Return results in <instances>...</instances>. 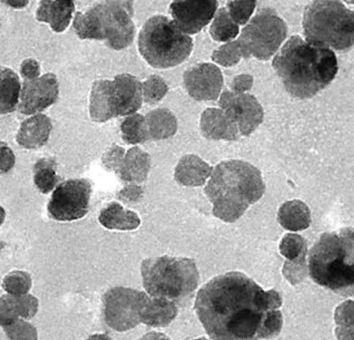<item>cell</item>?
I'll use <instances>...</instances> for the list:
<instances>
[{"label": "cell", "instance_id": "6da1fadb", "mask_svg": "<svg viewBox=\"0 0 354 340\" xmlns=\"http://www.w3.org/2000/svg\"><path fill=\"white\" fill-rule=\"evenodd\" d=\"M281 304L276 290L265 291L243 273L230 272L199 290L194 309L213 340H260L280 332Z\"/></svg>", "mask_w": 354, "mask_h": 340}, {"label": "cell", "instance_id": "7a4b0ae2", "mask_svg": "<svg viewBox=\"0 0 354 340\" xmlns=\"http://www.w3.org/2000/svg\"><path fill=\"white\" fill-rule=\"evenodd\" d=\"M272 66L286 91L301 99L312 97L334 79L338 69L328 47L292 36L276 55Z\"/></svg>", "mask_w": 354, "mask_h": 340}, {"label": "cell", "instance_id": "3957f363", "mask_svg": "<svg viewBox=\"0 0 354 340\" xmlns=\"http://www.w3.org/2000/svg\"><path fill=\"white\" fill-rule=\"evenodd\" d=\"M261 171L248 162L223 161L213 169L204 189L214 215L227 223L237 220L265 191Z\"/></svg>", "mask_w": 354, "mask_h": 340}, {"label": "cell", "instance_id": "277c9868", "mask_svg": "<svg viewBox=\"0 0 354 340\" xmlns=\"http://www.w3.org/2000/svg\"><path fill=\"white\" fill-rule=\"evenodd\" d=\"M308 269L317 284L342 296L354 295V229L323 234L310 250Z\"/></svg>", "mask_w": 354, "mask_h": 340}, {"label": "cell", "instance_id": "5b68a950", "mask_svg": "<svg viewBox=\"0 0 354 340\" xmlns=\"http://www.w3.org/2000/svg\"><path fill=\"white\" fill-rule=\"evenodd\" d=\"M132 3L106 1L76 12L73 23L76 34L82 39H105L115 50L129 46L135 35Z\"/></svg>", "mask_w": 354, "mask_h": 340}, {"label": "cell", "instance_id": "8992f818", "mask_svg": "<svg viewBox=\"0 0 354 340\" xmlns=\"http://www.w3.org/2000/svg\"><path fill=\"white\" fill-rule=\"evenodd\" d=\"M143 287L151 297L183 304L194 295L199 281L195 261L185 257L162 256L141 264Z\"/></svg>", "mask_w": 354, "mask_h": 340}, {"label": "cell", "instance_id": "52a82bcc", "mask_svg": "<svg viewBox=\"0 0 354 340\" xmlns=\"http://www.w3.org/2000/svg\"><path fill=\"white\" fill-rule=\"evenodd\" d=\"M304 34L308 41L342 50L354 44V12L339 1H314L304 12Z\"/></svg>", "mask_w": 354, "mask_h": 340}, {"label": "cell", "instance_id": "ba28073f", "mask_svg": "<svg viewBox=\"0 0 354 340\" xmlns=\"http://www.w3.org/2000/svg\"><path fill=\"white\" fill-rule=\"evenodd\" d=\"M140 53L147 63L157 68L181 64L190 55L192 39L183 32L174 21L163 15L151 17L138 37Z\"/></svg>", "mask_w": 354, "mask_h": 340}, {"label": "cell", "instance_id": "9c48e42d", "mask_svg": "<svg viewBox=\"0 0 354 340\" xmlns=\"http://www.w3.org/2000/svg\"><path fill=\"white\" fill-rule=\"evenodd\" d=\"M142 96V84L132 75H118L112 81L96 80L90 95V117L94 122H104L132 115L140 108Z\"/></svg>", "mask_w": 354, "mask_h": 340}, {"label": "cell", "instance_id": "30bf717a", "mask_svg": "<svg viewBox=\"0 0 354 340\" xmlns=\"http://www.w3.org/2000/svg\"><path fill=\"white\" fill-rule=\"evenodd\" d=\"M287 35V26L277 12L262 8L242 29L237 39L242 56L269 59L278 50Z\"/></svg>", "mask_w": 354, "mask_h": 340}, {"label": "cell", "instance_id": "8fae6325", "mask_svg": "<svg viewBox=\"0 0 354 340\" xmlns=\"http://www.w3.org/2000/svg\"><path fill=\"white\" fill-rule=\"evenodd\" d=\"M144 292L124 287L109 290L102 297L103 316L113 330L124 332L142 322V317L149 300Z\"/></svg>", "mask_w": 354, "mask_h": 340}, {"label": "cell", "instance_id": "7c38bea8", "mask_svg": "<svg viewBox=\"0 0 354 340\" xmlns=\"http://www.w3.org/2000/svg\"><path fill=\"white\" fill-rule=\"evenodd\" d=\"M92 189L84 178L70 179L59 184L47 206L49 217L59 221L82 218L88 212Z\"/></svg>", "mask_w": 354, "mask_h": 340}, {"label": "cell", "instance_id": "4fadbf2b", "mask_svg": "<svg viewBox=\"0 0 354 340\" xmlns=\"http://www.w3.org/2000/svg\"><path fill=\"white\" fill-rule=\"evenodd\" d=\"M218 104L243 135H249L263 121V108L252 95L225 91Z\"/></svg>", "mask_w": 354, "mask_h": 340}, {"label": "cell", "instance_id": "5bb4252c", "mask_svg": "<svg viewBox=\"0 0 354 340\" xmlns=\"http://www.w3.org/2000/svg\"><path fill=\"white\" fill-rule=\"evenodd\" d=\"M58 86L56 76L50 73L39 78L24 80L18 106L19 112L31 115L44 111L56 102Z\"/></svg>", "mask_w": 354, "mask_h": 340}, {"label": "cell", "instance_id": "9a60e30c", "mask_svg": "<svg viewBox=\"0 0 354 340\" xmlns=\"http://www.w3.org/2000/svg\"><path fill=\"white\" fill-rule=\"evenodd\" d=\"M214 0L174 1L169 12L174 22L185 33L199 32L212 19L218 7Z\"/></svg>", "mask_w": 354, "mask_h": 340}, {"label": "cell", "instance_id": "2e32d148", "mask_svg": "<svg viewBox=\"0 0 354 340\" xmlns=\"http://www.w3.org/2000/svg\"><path fill=\"white\" fill-rule=\"evenodd\" d=\"M183 80L189 95L198 101L216 100L223 86L220 69L210 63L198 64L187 70Z\"/></svg>", "mask_w": 354, "mask_h": 340}, {"label": "cell", "instance_id": "e0dca14e", "mask_svg": "<svg viewBox=\"0 0 354 340\" xmlns=\"http://www.w3.org/2000/svg\"><path fill=\"white\" fill-rule=\"evenodd\" d=\"M200 126L203 136L209 140H235L239 128L223 109L208 108L201 115Z\"/></svg>", "mask_w": 354, "mask_h": 340}, {"label": "cell", "instance_id": "ac0fdd59", "mask_svg": "<svg viewBox=\"0 0 354 340\" xmlns=\"http://www.w3.org/2000/svg\"><path fill=\"white\" fill-rule=\"evenodd\" d=\"M51 129L50 119L44 114H37L21 124L16 140L25 149H37L47 142Z\"/></svg>", "mask_w": 354, "mask_h": 340}, {"label": "cell", "instance_id": "d6986e66", "mask_svg": "<svg viewBox=\"0 0 354 340\" xmlns=\"http://www.w3.org/2000/svg\"><path fill=\"white\" fill-rule=\"evenodd\" d=\"M213 167L198 155L189 154L180 158L175 169L174 178L179 184L188 187L204 185L211 176Z\"/></svg>", "mask_w": 354, "mask_h": 340}, {"label": "cell", "instance_id": "ffe728a7", "mask_svg": "<svg viewBox=\"0 0 354 340\" xmlns=\"http://www.w3.org/2000/svg\"><path fill=\"white\" fill-rule=\"evenodd\" d=\"M74 9L71 0L41 1L36 18L39 21L48 23L54 31L60 32L69 25Z\"/></svg>", "mask_w": 354, "mask_h": 340}, {"label": "cell", "instance_id": "44dd1931", "mask_svg": "<svg viewBox=\"0 0 354 340\" xmlns=\"http://www.w3.org/2000/svg\"><path fill=\"white\" fill-rule=\"evenodd\" d=\"M150 167L149 155L139 147H134L127 151L118 173L125 182L140 183L147 179Z\"/></svg>", "mask_w": 354, "mask_h": 340}, {"label": "cell", "instance_id": "7402d4cb", "mask_svg": "<svg viewBox=\"0 0 354 340\" xmlns=\"http://www.w3.org/2000/svg\"><path fill=\"white\" fill-rule=\"evenodd\" d=\"M98 220L102 226L109 229L133 230L140 224V219L136 213L125 209L116 202H112L102 209Z\"/></svg>", "mask_w": 354, "mask_h": 340}, {"label": "cell", "instance_id": "603a6c76", "mask_svg": "<svg viewBox=\"0 0 354 340\" xmlns=\"http://www.w3.org/2000/svg\"><path fill=\"white\" fill-rule=\"evenodd\" d=\"M277 218L284 229L292 232L308 228L311 221L308 207L299 200H289L282 204Z\"/></svg>", "mask_w": 354, "mask_h": 340}, {"label": "cell", "instance_id": "cb8c5ba5", "mask_svg": "<svg viewBox=\"0 0 354 340\" xmlns=\"http://www.w3.org/2000/svg\"><path fill=\"white\" fill-rule=\"evenodd\" d=\"M176 304L167 299H149L142 317V323L151 327H165L176 317Z\"/></svg>", "mask_w": 354, "mask_h": 340}, {"label": "cell", "instance_id": "d4e9b609", "mask_svg": "<svg viewBox=\"0 0 354 340\" xmlns=\"http://www.w3.org/2000/svg\"><path fill=\"white\" fill-rule=\"evenodd\" d=\"M149 140H164L174 135L177 130V120L167 108H157L146 114Z\"/></svg>", "mask_w": 354, "mask_h": 340}, {"label": "cell", "instance_id": "484cf974", "mask_svg": "<svg viewBox=\"0 0 354 340\" xmlns=\"http://www.w3.org/2000/svg\"><path fill=\"white\" fill-rule=\"evenodd\" d=\"M0 113L6 114L15 111L20 92L18 75L10 68H1Z\"/></svg>", "mask_w": 354, "mask_h": 340}, {"label": "cell", "instance_id": "4316f807", "mask_svg": "<svg viewBox=\"0 0 354 340\" xmlns=\"http://www.w3.org/2000/svg\"><path fill=\"white\" fill-rule=\"evenodd\" d=\"M55 167V161L48 158H41L35 164L34 182L41 193H49L59 180V177L56 174Z\"/></svg>", "mask_w": 354, "mask_h": 340}, {"label": "cell", "instance_id": "83f0119b", "mask_svg": "<svg viewBox=\"0 0 354 340\" xmlns=\"http://www.w3.org/2000/svg\"><path fill=\"white\" fill-rule=\"evenodd\" d=\"M120 130L123 140L128 144H135L149 140L145 117L139 113L126 117Z\"/></svg>", "mask_w": 354, "mask_h": 340}, {"label": "cell", "instance_id": "f1b7e54d", "mask_svg": "<svg viewBox=\"0 0 354 340\" xmlns=\"http://www.w3.org/2000/svg\"><path fill=\"white\" fill-rule=\"evenodd\" d=\"M239 30V26L232 19L227 9L221 8L215 15L209 33L216 41H227L234 39Z\"/></svg>", "mask_w": 354, "mask_h": 340}, {"label": "cell", "instance_id": "f546056e", "mask_svg": "<svg viewBox=\"0 0 354 340\" xmlns=\"http://www.w3.org/2000/svg\"><path fill=\"white\" fill-rule=\"evenodd\" d=\"M32 286L30 275L24 271L15 270L3 278L2 287L8 294L20 296L26 294Z\"/></svg>", "mask_w": 354, "mask_h": 340}, {"label": "cell", "instance_id": "4dcf8cb0", "mask_svg": "<svg viewBox=\"0 0 354 340\" xmlns=\"http://www.w3.org/2000/svg\"><path fill=\"white\" fill-rule=\"evenodd\" d=\"M279 250L288 261L306 256L307 245L303 237L296 234H287L282 238Z\"/></svg>", "mask_w": 354, "mask_h": 340}, {"label": "cell", "instance_id": "1f68e13d", "mask_svg": "<svg viewBox=\"0 0 354 340\" xmlns=\"http://www.w3.org/2000/svg\"><path fill=\"white\" fill-rule=\"evenodd\" d=\"M242 56L238 41L227 42L214 50L212 59L218 64L229 67L236 64Z\"/></svg>", "mask_w": 354, "mask_h": 340}, {"label": "cell", "instance_id": "d6a6232c", "mask_svg": "<svg viewBox=\"0 0 354 340\" xmlns=\"http://www.w3.org/2000/svg\"><path fill=\"white\" fill-rule=\"evenodd\" d=\"M167 86L164 79L158 75H150L142 84L144 101L149 104L159 102L167 93Z\"/></svg>", "mask_w": 354, "mask_h": 340}, {"label": "cell", "instance_id": "836d02e7", "mask_svg": "<svg viewBox=\"0 0 354 340\" xmlns=\"http://www.w3.org/2000/svg\"><path fill=\"white\" fill-rule=\"evenodd\" d=\"M3 328L10 340H37L36 328L23 319H18Z\"/></svg>", "mask_w": 354, "mask_h": 340}, {"label": "cell", "instance_id": "e575fe53", "mask_svg": "<svg viewBox=\"0 0 354 340\" xmlns=\"http://www.w3.org/2000/svg\"><path fill=\"white\" fill-rule=\"evenodd\" d=\"M256 6V1H228L227 7L232 19L243 25L250 19Z\"/></svg>", "mask_w": 354, "mask_h": 340}, {"label": "cell", "instance_id": "d590c367", "mask_svg": "<svg viewBox=\"0 0 354 340\" xmlns=\"http://www.w3.org/2000/svg\"><path fill=\"white\" fill-rule=\"evenodd\" d=\"M12 296L18 317L30 319L36 314L39 303L35 296L29 294Z\"/></svg>", "mask_w": 354, "mask_h": 340}, {"label": "cell", "instance_id": "8d00e7d4", "mask_svg": "<svg viewBox=\"0 0 354 340\" xmlns=\"http://www.w3.org/2000/svg\"><path fill=\"white\" fill-rule=\"evenodd\" d=\"M283 274L292 285L302 281L306 274V256L295 260H287L283 268Z\"/></svg>", "mask_w": 354, "mask_h": 340}, {"label": "cell", "instance_id": "74e56055", "mask_svg": "<svg viewBox=\"0 0 354 340\" xmlns=\"http://www.w3.org/2000/svg\"><path fill=\"white\" fill-rule=\"evenodd\" d=\"M124 158V148L113 144L103 154L102 162L106 169L118 173Z\"/></svg>", "mask_w": 354, "mask_h": 340}, {"label": "cell", "instance_id": "f35d334b", "mask_svg": "<svg viewBox=\"0 0 354 340\" xmlns=\"http://www.w3.org/2000/svg\"><path fill=\"white\" fill-rule=\"evenodd\" d=\"M19 319L16 312L13 296L5 294L0 299V323L2 327L12 323Z\"/></svg>", "mask_w": 354, "mask_h": 340}, {"label": "cell", "instance_id": "ab89813d", "mask_svg": "<svg viewBox=\"0 0 354 340\" xmlns=\"http://www.w3.org/2000/svg\"><path fill=\"white\" fill-rule=\"evenodd\" d=\"M334 318L339 326L354 327V301L349 300L339 305L335 310Z\"/></svg>", "mask_w": 354, "mask_h": 340}, {"label": "cell", "instance_id": "60d3db41", "mask_svg": "<svg viewBox=\"0 0 354 340\" xmlns=\"http://www.w3.org/2000/svg\"><path fill=\"white\" fill-rule=\"evenodd\" d=\"M143 193V190L141 187L131 184L124 187L121 189L118 195V198L124 202H133L139 200Z\"/></svg>", "mask_w": 354, "mask_h": 340}, {"label": "cell", "instance_id": "b9f144b4", "mask_svg": "<svg viewBox=\"0 0 354 340\" xmlns=\"http://www.w3.org/2000/svg\"><path fill=\"white\" fill-rule=\"evenodd\" d=\"M20 73L25 80L36 79L40 74V67L35 59H26L21 64Z\"/></svg>", "mask_w": 354, "mask_h": 340}, {"label": "cell", "instance_id": "7bdbcfd3", "mask_svg": "<svg viewBox=\"0 0 354 340\" xmlns=\"http://www.w3.org/2000/svg\"><path fill=\"white\" fill-rule=\"evenodd\" d=\"M1 172L7 173L15 164V158L12 150L3 142L0 145Z\"/></svg>", "mask_w": 354, "mask_h": 340}, {"label": "cell", "instance_id": "ee69618b", "mask_svg": "<svg viewBox=\"0 0 354 340\" xmlns=\"http://www.w3.org/2000/svg\"><path fill=\"white\" fill-rule=\"evenodd\" d=\"M252 84V76L247 74L239 75L233 79L231 88L233 92L243 93L250 89Z\"/></svg>", "mask_w": 354, "mask_h": 340}, {"label": "cell", "instance_id": "f6af8a7d", "mask_svg": "<svg viewBox=\"0 0 354 340\" xmlns=\"http://www.w3.org/2000/svg\"><path fill=\"white\" fill-rule=\"evenodd\" d=\"M337 340H354V327L339 326L335 329Z\"/></svg>", "mask_w": 354, "mask_h": 340}, {"label": "cell", "instance_id": "bcb514c9", "mask_svg": "<svg viewBox=\"0 0 354 340\" xmlns=\"http://www.w3.org/2000/svg\"><path fill=\"white\" fill-rule=\"evenodd\" d=\"M138 340H171L163 333L157 332H151L145 334Z\"/></svg>", "mask_w": 354, "mask_h": 340}, {"label": "cell", "instance_id": "7dc6e473", "mask_svg": "<svg viewBox=\"0 0 354 340\" xmlns=\"http://www.w3.org/2000/svg\"><path fill=\"white\" fill-rule=\"evenodd\" d=\"M5 2L15 8H21L27 5L28 1H6Z\"/></svg>", "mask_w": 354, "mask_h": 340}, {"label": "cell", "instance_id": "c3c4849f", "mask_svg": "<svg viewBox=\"0 0 354 340\" xmlns=\"http://www.w3.org/2000/svg\"><path fill=\"white\" fill-rule=\"evenodd\" d=\"M86 340H112L106 334H95L88 337Z\"/></svg>", "mask_w": 354, "mask_h": 340}, {"label": "cell", "instance_id": "681fc988", "mask_svg": "<svg viewBox=\"0 0 354 340\" xmlns=\"http://www.w3.org/2000/svg\"><path fill=\"white\" fill-rule=\"evenodd\" d=\"M194 340H208V339H207L205 337H201V338H198V339H194Z\"/></svg>", "mask_w": 354, "mask_h": 340}]
</instances>
